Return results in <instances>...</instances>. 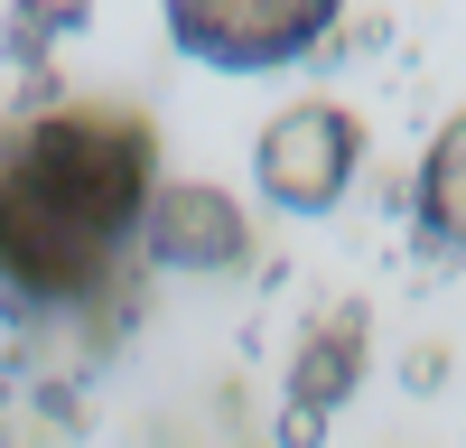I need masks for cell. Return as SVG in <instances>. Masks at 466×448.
Instances as JSON below:
<instances>
[{
    "instance_id": "cell-1",
    "label": "cell",
    "mask_w": 466,
    "mask_h": 448,
    "mask_svg": "<svg viewBox=\"0 0 466 448\" xmlns=\"http://www.w3.org/2000/svg\"><path fill=\"white\" fill-rule=\"evenodd\" d=\"M149 159H159L149 122L103 94L47 103L37 122H0V280L37 299L103 290L159 197Z\"/></svg>"
},
{
    "instance_id": "cell-2",
    "label": "cell",
    "mask_w": 466,
    "mask_h": 448,
    "mask_svg": "<svg viewBox=\"0 0 466 448\" xmlns=\"http://www.w3.org/2000/svg\"><path fill=\"white\" fill-rule=\"evenodd\" d=\"M327 28H336L327 0H177V10H168L177 56H206V66H224V75L289 66V56L318 47Z\"/></svg>"
},
{
    "instance_id": "cell-3",
    "label": "cell",
    "mask_w": 466,
    "mask_h": 448,
    "mask_svg": "<svg viewBox=\"0 0 466 448\" xmlns=\"http://www.w3.org/2000/svg\"><path fill=\"white\" fill-rule=\"evenodd\" d=\"M355 159H364V131H355L345 103H289V112H270L252 168H261V197L270 206L327 215L345 187H355Z\"/></svg>"
},
{
    "instance_id": "cell-4",
    "label": "cell",
    "mask_w": 466,
    "mask_h": 448,
    "mask_svg": "<svg viewBox=\"0 0 466 448\" xmlns=\"http://www.w3.org/2000/svg\"><path fill=\"white\" fill-rule=\"evenodd\" d=\"M140 243H149V261H168V271H233V261L252 252V215L233 206L215 178H177V187L149 197Z\"/></svg>"
},
{
    "instance_id": "cell-5",
    "label": "cell",
    "mask_w": 466,
    "mask_h": 448,
    "mask_svg": "<svg viewBox=\"0 0 466 448\" xmlns=\"http://www.w3.org/2000/svg\"><path fill=\"white\" fill-rule=\"evenodd\" d=\"M355 364H364V318L355 309H336L327 327H308L299 373H289V439H308L345 392H355Z\"/></svg>"
},
{
    "instance_id": "cell-6",
    "label": "cell",
    "mask_w": 466,
    "mask_h": 448,
    "mask_svg": "<svg viewBox=\"0 0 466 448\" xmlns=\"http://www.w3.org/2000/svg\"><path fill=\"white\" fill-rule=\"evenodd\" d=\"M420 224H430L448 252H466V112L439 122L430 159H420Z\"/></svg>"
}]
</instances>
